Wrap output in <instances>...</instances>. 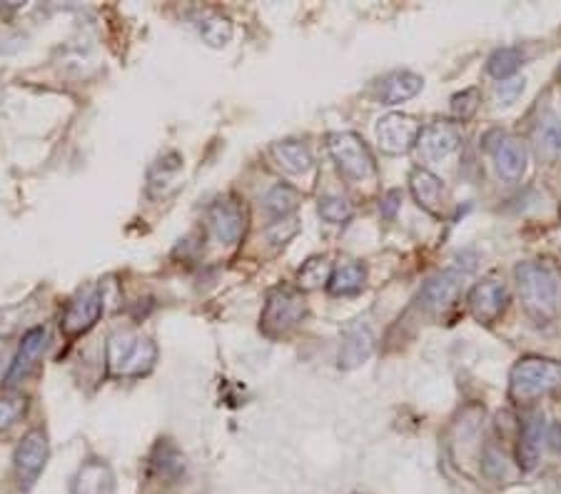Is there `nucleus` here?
I'll list each match as a JSON object with an SVG mask.
<instances>
[{
	"instance_id": "nucleus-1",
	"label": "nucleus",
	"mask_w": 561,
	"mask_h": 494,
	"mask_svg": "<svg viewBox=\"0 0 561 494\" xmlns=\"http://www.w3.org/2000/svg\"><path fill=\"white\" fill-rule=\"evenodd\" d=\"M517 287L527 315L537 325H549L559 310V280L557 272L544 262H519Z\"/></svg>"
},
{
	"instance_id": "nucleus-2",
	"label": "nucleus",
	"mask_w": 561,
	"mask_h": 494,
	"mask_svg": "<svg viewBox=\"0 0 561 494\" xmlns=\"http://www.w3.org/2000/svg\"><path fill=\"white\" fill-rule=\"evenodd\" d=\"M158 362V347L153 340L135 332H118L105 347V365L113 377H143Z\"/></svg>"
},
{
	"instance_id": "nucleus-3",
	"label": "nucleus",
	"mask_w": 561,
	"mask_h": 494,
	"mask_svg": "<svg viewBox=\"0 0 561 494\" xmlns=\"http://www.w3.org/2000/svg\"><path fill=\"white\" fill-rule=\"evenodd\" d=\"M557 387H561V365L544 357H524L514 365L509 377V392L519 402L537 400Z\"/></svg>"
},
{
	"instance_id": "nucleus-4",
	"label": "nucleus",
	"mask_w": 561,
	"mask_h": 494,
	"mask_svg": "<svg viewBox=\"0 0 561 494\" xmlns=\"http://www.w3.org/2000/svg\"><path fill=\"white\" fill-rule=\"evenodd\" d=\"M327 150H330L337 170H340L347 180H352V183H362V180L372 178L374 175V158L360 135L355 133L327 135Z\"/></svg>"
},
{
	"instance_id": "nucleus-5",
	"label": "nucleus",
	"mask_w": 561,
	"mask_h": 494,
	"mask_svg": "<svg viewBox=\"0 0 561 494\" xmlns=\"http://www.w3.org/2000/svg\"><path fill=\"white\" fill-rule=\"evenodd\" d=\"M307 315L305 295L292 287H275L267 295L265 310H262V330L267 335H285L292 327L300 325Z\"/></svg>"
},
{
	"instance_id": "nucleus-6",
	"label": "nucleus",
	"mask_w": 561,
	"mask_h": 494,
	"mask_svg": "<svg viewBox=\"0 0 561 494\" xmlns=\"http://www.w3.org/2000/svg\"><path fill=\"white\" fill-rule=\"evenodd\" d=\"M48 457H50V445H48V435H45L43 430H30L28 435L18 442L13 455V465L23 490H30V487L38 482V477L43 475L45 465H48Z\"/></svg>"
},
{
	"instance_id": "nucleus-7",
	"label": "nucleus",
	"mask_w": 561,
	"mask_h": 494,
	"mask_svg": "<svg viewBox=\"0 0 561 494\" xmlns=\"http://www.w3.org/2000/svg\"><path fill=\"white\" fill-rule=\"evenodd\" d=\"M422 125L404 113H389L377 120V143L382 153L404 155L417 145Z\"/></svg>"
},
{
	"instance_id": "nucleus-8",
	"label": "nucleus",
	"mask_w": 561,
	"mask_h": 494,
	"mask_svg": "<svg viewBox=\"0 0 561 494\" xmlns=\"http://www.w3.org/2000/svg\"><path fill=\"white\" fill-rule=\"evenodd\" d=\"M105 310V302H103V292L100 287H90V290L80 292L75 300L68 302L63 312V320H60V327L68 337H78L85 335L88 330H93L95 322L100 320Z\"/></svg>"
},
{
	"instance_id": "nucleus-9",
	"label": "nucleus",
	"mask_w": 561,
	"mask_h": 494,
	"mask_svg": "<svg viewBox=\"0 0 561 494\" xmlns=\"http://www.w3.org/2000/svg\"><path fill=\"white\" fill-rule=\"evenodd\" d=\"M509 292L507 285L497 277H487V280L477 282L469 292V310H472L474 320L482 325H494L507 310Z\"/></svg>"
},
{
	"instance_id": "nucleus-10",
	"label": "nucleus",
	"mask_w": 561,
	"mask_h": 494,
	"mask_svg": "<svg viewBox=\"0 0 561 494\" xmlns=\"http://www.w3.org/2000/svg\"><path fill=\"white\" fill-rule=\"evenodd\" d=\"M210 228L225 245H235L245 238L247 210L237 198H220L210 208Z\"/></svg>"
},
{
	"instance_id": "nucleus-11",
	"label": "nucleus",
	"mask_w": 561,
	"mask_h": 494,
	"mask_svg": "<svg viewBox=\"0 0 561 494\" xmlns=\"http://www.w3.org/2000/svg\"><path fill=\"white\" fill-rule=\"evenodd\" d=\"M45 347H48V330L45 327H33L23 335L18 352H15L13 362H10V370L5 375V387H15L35 370L38 360L43 357Z\"/></svg>"
},
{
	"instance_id": "nucleus-12",
	"label": "nucleus",
	"mask_w": 561,
	"mask_h": 494,
	"mask_svg": "<svg viewBox=\"0 0 561 494\" xmlns=\"http://www.w3.org/2000/svg\"><path fill=\"white\" fill-rule=\"evenodd\" d=\"M459 143H462V138H459V130L452 123H432L427 128H422L417 148L424 160L442 163V160H447L459 148Z\"/></svg>"
},
{
	"instance_id": "nucleus-13",
	"label": "nucleus",
	"mask_w": 561,
	"mask_h": 494,
	"mask_svg": "<svg viewBox=\"0 0 561 494\" xmlns=\"http://www.w3.org/2000/svg\"><path fill=\"white\" fill-rule=\"evenodd\" d=\"M409 188H412V195L419 208L427 210L429 215L444 213L447 193H444V185L437 175L429 173L427 168H414L412 175H409Z\"/></svg>"
},
{
	"instance_id": "nucleus-14",
	"label": "nucleus",
	"mask_w": 561,
	"mask_h": 494,
	"mask_svg": "<svg viewBox=\"0 0 561 494\" xmlns=\"http://www.w3.org/2000/svg\"><path fill=\"white\" fill-rule=\"evenodd\" d=\"M462 282H464L462 272L444 270L442 275L432 277V280L422 287L419 302H422V307H427V310L432 312L444 310V307H449L454 300H457L459 290H462Z\"/></svg>"
},
{
	"instance_id": "nucleus-15",
	"label": "nucleus",
	"mask_w": 561,
	"mask_h": 494,
	"mask_svg": "<svg viewBox=\"0 0 561 494\" xmlns=\"http://www.w3.org/2000/svg\"><path fill=\"white\" fill-rule=\"evenodd\" d=\"M70 494H115V475L108 462L88 460L70 485Z\"/></svg>"
},
{
	"instance_id": "nucleus-16",
	"label": "nucleus",
	"mask_w": 561,
	"mask_h": 494,
	"mask_svg": "<svg viewBox=\"0 0 561 494\" xmlns=\"http://www.w3.org/2000/svg\"><path fill=\"white\" fill-rule=\"evenodd\" d=\"M544 440H547V422H544V417L542 415L529 417V420L524 422L522 432H519V450H517L519 465H522L524 470H534V467H537L539 457H542Z\"/></svg>"
},
{
	"instance_id": "nucleus-17",
	"label": "nucleus",
	"mask_w": 561,
	"mask_h": 494,
	"mask_svg": "<svg viewBox=\"0 0 561 494\" xmlns=\"http://www.w3.org/2000/svg\"><path fill=\"white\" fill-rule=\"evenodd\" d=\"M494 163L502 178L507 180H519L527 170V145L519 138H502L494 148Z\"/></svg>"
},
{
	"instance_id": "nucleus-18",
	"label": "nucleus",
	"mask_w": 561,
	"mask_h": 494,
	"mask_svg": "<svg viewBox=\"0 0 561 494\" xmlns=\"http://www.w3.org/2000/svg\"><path fill=\"white\" fill-rule=\"evenodd\" d=\"M534 153L544 163H559L561 160V118L547 113L539 118L534 128Z\"/></svg>"
},
{
	"instance_id": "nucleus-19",
	"label": "nucleus",
	"mask_w": 561,
	"mask_h": 494,
	"mask_svg": "<svg viewBox=\"0 0 561 494\" xmlns=\"http://www.w3.org/2000/svg\"><path fill=\"white\" fill-rule=\"evenodd\" d=\"M374 350V337L370 332V327H350L345 332V340H342L340 347V367L342 370H355L360 367L367 357L372 355Z\"/></svg>"
},
{
	"instance_id": "nucleus-20",
	"label": "nucleus",
	"mask_w": 561,
	"mask_h": 494,
	"mask_svg": "<svg viewBox=\"0 0 561 494\" xmlns=\"http://www.w3.org/2000/svg\"><path fill=\"white\" fill-rule=\"evenodd\" d=\"M424 80L417 73H409V70H397V73L387 75L379 85V100L382 105H397L404 100L414 98V95L422 90Z\"/></svg>"
},
{
	"instance_id": "nucleus-21",
	"label": "nucleus",
	"mask_w": 561,
	"mask_h": 494,
	"mask_svg": "<svg viewBox=\"0 0 561 494\" xmlns=\"http://www.w3.org/2000/svg\"><path fill=\"white\" fill-rule=\"evenodd\" d=\"M272 158L282 170L292 175L307 173L312 168V153L305 143L297 140H282V143L272 145Z\"/></svg>"
},
{
	"instance_id": "nucleus-22",
	"label": "nucleus",
	"mask_w": 561,
	"mask_h": 494,
	"mask_svg": "<svg viewBox=\"0 0 561 494\" xmlns=\"http://www.w3.org/2000/svg\"><path fill=\"white\" fill-rule=\"evenodd\" d=\"M365 280V265H360V262H347V265L337 267V270L332 272L330 282H327V290H330L332 295H355V292H360L362 287H365Z\"/></svg>"
},
{
	"instance_id": "nucleus-23",
	"label": "nucleus",
	"mask_w": 561,
	"mask_h": 494,
	"mask_svg": "<svg viewBox=\"0 0 561 494\" xmlns=\"http://www.w3.org/2000/svg\"><path fill=\"white\" fill-rule=\"evenodd\" d=\"M197 33L212 48H222V45L230 43L232 38V23L220 13H212L205 10L202 15H197Z\"/></svg>"
},
{
	"instance_id": "nucleus-24",
	"label": "nucleus",
	"mask_w": 561,
	"mask_h": 494,
	"mask_svg": "<svg viewBox=\"0 0 561 494\" xmlns=\"http://www.w3.org/2000/svg\"><path fill=\"white\" fill-rule=\"evenodd\" d=\"M519 65H522V50L519 48H499L487 60L489 75L499 80H507L509 75L517 73Z\"/></svg>"
},
{
	"instance_id": "nucleus-25",
	"label": "nucleus",
	"mask_w": 561,
	"mask_h": 494,
	"mask_svg": "<svg viewBox=\"0 0 561 494\" xmlns=\"http://www.w3.org/2000/svg\"><path fill=\"white\" fill-rule=\"evenodd\" d=\"M297 203H300V195H297V190L290 188V185L280 183L265 195L267 213L275 215V218H285V215H290L292 210L297 208Z\"/></svg>"
},
{
	"instance_id": "nucleus-26",
	"label": "nucleus",
	"mask_w": 561,
	"mask_h": 494,
	"mask_svg": "<svg viewBox=\"0 0 561 494\" xmlns=\"http://www.w3.org/2000/svg\"><path fill=\"white\" fill-rule=\"evenodd\" d=\"M332 277V267L327 262V257H312L302 265L300 270V285L302 287H320L327 285Z\"/></svg>"
},
{
	"instance_id": "nucleus-27",
	"label": "nucleus",
	"mask_w": 561,
	"mask_h": 494,
	"mask_svg": "<svg viewBox=\"0 0 561 494\" xmlns=\"http://www.w3.org/2000/svg\"><path fill=\"white\" fill-rule=\"evenodd\" d=\"M317 210H320L322 220H327V223H332V225H342L352 218V205L347 203L345 198H335V195H330V198H322L320 208Z\"/></svg>"
},
{
	"instance_id": "nucleus-28",
	"label": "nucleus",
	"mask_w": 561,
	"mask_h": 494,
	"mask_svg": "<svg viewBox=\"0 0 561 494\" xmlns=\"http://www.w3.org/2000/svg\"><path fill=\"white\" fill-rule=\"evenodd\" d=\"M479 103H482V98H479L477 88L462 90V93H457L452 98V115L457 120H469L474 113H477Z\"/></svg>"
},
{
	"instance_id": "nucleus-29",
	"label": "nucleus",
	"mask_w": 561,
	"mask_h": 494,
	"mask_svg": "<svg viewBox=\"0 0 561 494\" xmlns=\"http://www.w3.org/2000/svg\"><path fill=\"white\" fill-rule=\"evenodd\" d=\"M522 93H524V78H509V80H502V83L494 88V100H497L499 105H512L517 103V98Z\"/></svg>"
},
{
	"instance_id": "nucleus-30",
	"label": "nucleus",
	"mask_w": 561,
	"mask_h": 494,
	"mask_svg": "<svg viewBox=\"0 0 561 494\" xmlns=\"http://www.w3.org/2000/svg\"><path fill=\"white\" fill-rule=\"evenodd\" d=\"M25 412V400L20 397H10V400H0V430H8L13 422Z\"/></svg>"
},
{
	"instance_id": "nucleus-31",
	"label": "nucleus",
	"mask_w": 561,
	"mask_h": 494,
	"mask_svg": "<svg viewBox=\"0 0 561 494\" xmlns=\"http://www.w3.org/2000/svg\"><path fill=\"white\" fill-rule=\"evenodd\" d=\"M399 203H402V193H399V190H392V193L384 195V200H382V215H384V218H394Z\"/></svg>"
},
{
	"instance_id": "nucleus-32",
	"label": "nucleus",
	"mask_w": 561,
	"mask_h": 494,
	"mask_svg": "<svg viewBox=\"0 0 561 494\" xmlns=\"http://www.w3.org/2000/svg\"><path fill=\"white\" fill-rule=\"evenodd\" d=\"M557 75H559V80H561V65H559V70H557Z\"/></svg>"
},
{
	"instance_id": "nucleus-33",
	"label": "nucleus",
	"mask_w": 561,
	"mask_h": 494,
	"mask_svg": "<svg viewBox=\"0 0 561 494\" xmlns=\"http://www.w3.org/2000/svg\"><path fill=\"white\" fill-rule=\"evenodd\" d=\"M355 494H360V492H355Z\"/></svg>"
}]
</instances>
